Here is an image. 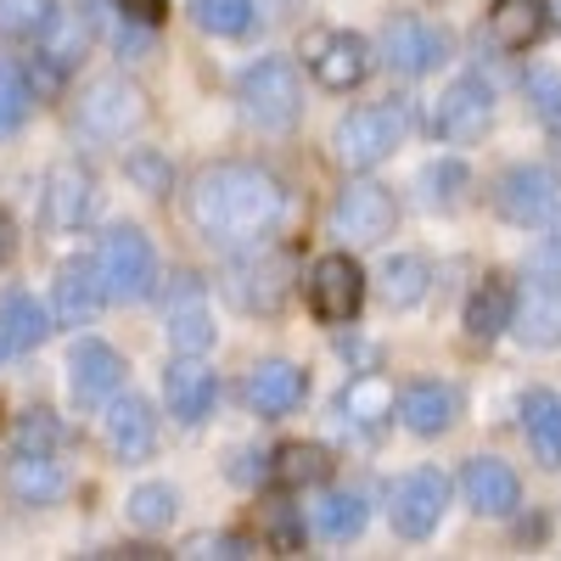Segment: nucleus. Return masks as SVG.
I'll list each match as a JSON object with an SVG mask.
<instances>
[{
    "instance_id": "obj_1",
    "label": "nucleus",
    "mask_w": 561,
    "mask_h": 561,
    "mask_svg": "<svg viewBox=\"0 0 561 561\" xmlns=\"http://www.w3.org/2000/svg\"><path fill=\"white\" fill-rule=\"evenodd\" d=\"M185 214L214 248H253L287 219V185L264 163H208L185 192Z\"/></svg>"
},
{
    "instance_id": "obj_2",
    "label": "nucleus",
    "mask_w": 561,
    "mask_h": 561,
    "mask_svg": "<svg viewBox=\"0 0 561 561\" xmlns=\"http://www.w3.org/2000/svg\"><path fill=\"white\" fill-rule=\"evenodd\" d=\"M96 275H102V293L113 304H140L152 287H158V259H152V242L140 237L135 225H113L102 248H96Z\"/></svg>"
},
{
    "instance_id": "obj_3",
    "label": "nucleus",
    "mask_w": 561,
    "mask_h": 561,
    "mask_svg": "<svg viewBox=\"0 0 561 561\" xmlns=\"http://www.w3.org/2000/svg\"><path fill=\"white\" fill-rule=\"evenodd\" d=\"M237 96H242V113L259 129H293L298 113H304V79L287 57H264L242 73Z\"/></svg>"
},
{
    "instance_id": "obj_4",
    "label": "nucleus",
    "mask_w": 561,
    "mask_h": 561,
    "mask_svg": "<svg viewBox=\"0 0 561 561\" xmlns=\"http://www.w3.org/2000/svg\"><path fill=\"white\" fill-rule=\"evenodd\" d=\"M225 293L237 298L248 314H275L280 304H287V293H293V259L280 248L253 242L237 264L225 270Z\"/></svg>"
},
{
    "instance_id": "obj_5",
    "label": "nucleus",
    "mask_w": 561,
    "mask_h": 561,
    "mask_svg": "<svg viewBox=\"0 0 561 561\" xmlns=\"http://www.w3.org/2000/svg\"><path fill=\"white\" fill-rule=\"evenodd\" d=\"M494 208H500L511 225H523V230L556 225V219H561V174L545 169V163L505 169L500 185H494Z\"/></svg>"
},
{
    "instance_id": "obj_6",
    "label": "nucleus",
    "mask_w": 561,
    "mask_h": 561,
    "mask_svg": "<svg viewBox=\"0 0 561 561\" xmlns=\"http://www.w3.org/2000/svg\"><path fill=\"white\" fill-rule=\"evenodd\" d=\"M399 140H404V113L399 107H359L337 124L332 147H337L343 169H377Z\"/></svg>"
},
{
    "instance_id": "obj_7",
    "label": "nucleus",
    "mask_w": 561,
    "mask_h": 561,
    "mask_svg": "<svg viewBox=\"0 0 561 561\" xmlns=\"http://www.w3.org/2000/svg\"><path fill=\"white\" fill-rule=\"evenodd\" d=\"M393 219H399V208L388 197V185L354 180L332 203V237H343L348 248H377L382 237H393Z\"/></svg>"
},
{
    "instance_id": "obj_8",
    "label": "nucleus",
    "mask_w": 561,
    "mask_h": 561,
    "mask_svg": "<svg viewBox=\"0 0 561 561\" xmlns=\"http://www.w3.org/2000/svg\"><path fill=\"white\" fill-rule=\"evenodd\" d=\"M140 118H147V96H140V84H129L124 73L96 79L79 96V129L96 135V140H124Z\"/></svg>"
},
{
    "instance_id": "obj_9",
    "label": "nucleus",
    "mask_w": 561,
    "mask_h": 561,
    "mask_svg": "<svg viewBox=\"0 0 561 561\" xmlns=\"http://www.w3.org/2000/svg\"><path fill=\"white\" fill-rule=\"evenodd\" d=\"M449 511V478L433 472V466H421V472L399 478L393 494H388V517L404 539H427Z\"/></svg>"
},
{
    "instance_id": "obj_10",
    "label": "nucleus",
    "mask_w": 561,
    "mask_h": 561,
    "mask_svg": "<svg viewBox=\"0 0 561 561\" xmlns=\"http://www.w3.org/2000/svg\"><path fill=\"white\" fill-rule=\"evenodd\" d=\"M309 309L325 320V325H343L365 309V270L348 259V253H325L314 259L309 270Z\"/></svg>"
},
{
    "instance_id": "obj_11",
    "label": "nucleus",
    "mask_w": 561,
    "mask_h": 561,
    "mask_svg": "<svg viewBox=\"0 0 561 561\" xmlns=\"http://www.w3.org/2000/svg\"><path fill=\"white\" fill-rule=\"evenodd\" d=\"M494 118V96H489V84L483 79H455L438 107H433V135L449 140V147H466V140H483Z\"/></svg>"
},
{
    "instance_id": "obj_12",
    "label": "nucleus",
    "mask_w": 561,
    "mask_h": 561,
    "mask_svg": "<svg viewBox=\"0 0 561 561\" xmlns=\"http://www.w3.org/2000/svg\"><path fill=\"white\" fill-rule=\"evenodd\" d=\"M449 57V34L427 18H393L382 28V62L399 68V73H433L438 62Z\"/></svg>"
},
{
    "instance_id": "obj_13",
    "label": "nucleus",
    "mask_w": 561,
    "mask_h": 561,
    "mask_svg": "<svg viewBox=\"0 0 561 561\" xmlns=\"http://www.w3.org/2000/svg\"><path fill=\"white\" fill-rule=\"evenodd\" d=\"M370 62H377V51H370L365 34H314L309 39V68L325 90H354L370 79Z\"/></svg>"
},
{
    "instance_id": "obj_14",
    "label": "nucleus",
    "mask_w": 561,
    "mask_h": 561,
    "mask_svg": "<svg viewBox=\"0 0 561 561\" xmlns=\"http://www.w3.org/2000/svg\"><path fill=\"white\" fill-rule=\"evenodd\" d=\"M163 325H169V343L180 354L214 348V314H208V293H203L197 275H174L169 304H163Z\"/></svg>"
},
{
    "instance_id": "obj_15",
    "label": "nucleus",
    "mask_w": 561,
    "mask_h": 561,
    "mask_svg": "<svg viewBox=\"0 0 561 561\" xmlns=\"http://www.w3.org/2000/svg\"><path fill=\"white\" fill-rule=\"evenodd\" d=\"M84 45H90V28H84L79 18L57 12L51 28L39 34V57H34V68H28V84L39 90V96L62 90V79H68V73L79 68V57H84Z\"/></svg>"
},
{
    "instance_id": "obj_16",
    "label": "nucleus",
    "mask_w": 561,
    "mask_h": 561,
    "mask_svg": "<svg viewBox=\"0 0 561 561\" xmlns=\"http://www.w3.org/2000/svg\"><path fill=\"white\" fill-rule=\"evenodd\" d=\"M460 494H466V505H472L478 517H511V511L523 505V483H517V472H511L505 460H494V455L466 460Z\"/></svg>"
},
{
    "instance_id": "obj_17",
    "label": "nucleus",
    "mask_w": 561,
    "mask_h": 561,
    "mask_svg": "<svg viewBox=\"0 0 561 561\" xmlns=\"http://www.w3.org/2000/svg\"><path fill=\"white\" fill-rule=\"evenodd\" d=\"M90 214H96V174L84 163H57L45 174V219L57 230H79Z\"/></svg>"
},
{
    "instance_id": "obj_18",
    "label": "nucleus",
    "mask_w": 561,
    "mask_h": 561,
    "mask_svg": "<svg viewBox=\"0 0 561 561\" xmlns=\"http://www.w3.org/2000/svg\"><path fill=\"white\" fill-rule=\"evenodd\" d=\"M68 388H73L79 404H107V399L124 388V359H118L107 343L84 337V343L68 354Z\"/></svg>"
},
{
    "instance_id": "obj_19",
    "label": "nucleus",
    "mask_w": 561,
    "mask_h": 561,
    "mask_svg": "<svg viewBox=\"0 0 561 561\" xmlns=\"http://www.w3.org/2000/svg\"><path fill=\"white\" fill-rule=\"evenodd\" d=\"M163 393H169V415L174 421H203L208 410H214V399H219V377L197 359V354H180L169 370H163Z\"/></svg>"
},
{
    "instance_id": "obj_20",
    "label": "nucleus",
    "mask_w": 561,
    "mask_h": 561,
    "mask_svg": "<svg viewBox=\"0 0 561 561\" xmlns=\"http://www.w3.org/2000/svg\"><path fill=\"white\" fill-rule=\"evenodd\" d=\"M511 332L528 348H561V280H528L517 293V314Z\"/></svg>"
},
{
    "instance_id": "obj_21",
    "label": "nucleus",
    "mask_w": 561,
    "mask_h": 561,
    "mask_svg": "<svg viewBox=\"0 0 561 561\" xmlns=\"http://www.w3.org/2000/svg\"><path fill=\"white\" fill-rule=\"evenodd\" d=\"M68 478H62V466H57V449H12L7 460V494L18 505H51L62 500Z\"/></svg>"
},
{
    "instance_id": "obj_22",
    "label": "nucleus",
    "mask_w": 561,
    "mask_h": 561,
    "mask_svg": "<svg viewBox=\"0 0 561 561\" xmlns=\"http://www.w3.org/2000/svg\"><path fill=\"white\" fill-rule=\"evenodd\" d=\"M107 449L118 460H147L158 449V415H152V404L140 393L113 399V410H107Z\"/></svg>"
},
{
    "instance_id": "obj_23",
    "label": "nucleus",
    "mask_w": 561,
    "mask_h": 561,
    "mask_svg": "<svg viewBox=\"0 0 561 561\" xmlns=\"http://www.w3.org/2000/svg\"><path fill=\"white\" fill-rule=\"evenodd\" d=\"M304 393H309V377H304L298 365H287V359H264L253 377H248V404H253L264 421L293 415V410L304 404Z\"/></svg>"
},
{
    "instance_id": "obj_24",
    "label": "nucleus",
    "mask_w": 561,
    "mask_h": 561,
    "mask_svg": "<svg viewBox=\"0 0 561 561\" xmlns=\"http://www.w3.org/2000/svg\"><path fill=\"white\" fill-rule=\"evenodd\" d=\"M455 415H460V393H455L449 382H415V388H404V399H399V421H404L415 438L449 433Z\"/></svg>"
},
{
    "instance_id": "obj_25",
    "label": "nucleus",
    "mask_w": 561,
    "mask_h": 561,
    "mask_svg": "<svg viewBox=\"0 0 561 561\" xmlns=\"http://www.w3.org/2000/svg\"><path fill=\"white\" fill-rule=\"evenodd\" d=\"M550 28V0H494L489 12V39L500 51H528Z\"/></svg>"
},
{
    "instance_id": "obj_26",
    "label": "nucleus",
    "mask_w": 561,
    "mask_h": 561,
    "mask_svg": "<svg viewBox=\"0 0 561 561\" xmlns=\"http://www.w3.org/2000/svg\"><path fill=\"white\" fill-rule=\"evenodd\" d=\"M337 415H343V427H365V433H377L382 421L393 415V388L377 377V370H359V377L343 388V399H337Z\"/></svg>"
},
{
    "instance_id": "obj_27",
    "label": "nucleus",
    "mask_w": 561,
    "mask_h": 561,
    "mask_svg": "<svg viewBox=\"0 0 561 561\" xmlns=\"http://www.w3.org/2000/svg\"><path fill=\"white\" fill-rule=\"evenodd\" d=\"M511 314H517V293H511V280L489 275L483 287L466 298V332H472L478 343H489V337L511 332Z\"/></svg>"
},
{
    "instance_id": "obj_28",
    "label": "nucleus",
    "mask_w": 561,
    "mask_h": 561,
    "mask_svg": "<svg viewBox=\"0 0 561 561\" xmlns=\"http://www.w3.org/2000/svg\"><path fill=\"white\" fill-rule=\"evenodd\" d=\"M102 275H96V259L90 264H62V275H57V320L62 325H84L90 314L102 309Z\"/></svg>"
},
{
    "instance_id": "obj_29",
    "label": "nucleus",
    "mask_w": 561,
    "mask_h": 561,
    "mask_svg": "<svg viewBox=\"0 0 561 561\" xmlns=\"http://www.w3.org/2000/svg\"><path fill=\"white\" fill-rule=\"evenodd\" d=\"M377 287H382L388 309H415L421 298H427V287H433V270H427L421 253H393L382 264V275H377Z\"/></svg>"
},
{
    "instance_id": "obj_30",
    "label": "nucleus",
    "mask_w": 561,
    "mask_h": 561,
    "mask_svg": "<svg viewBox=\"0 0 561 561\" xmlns=\"http://www.w3.org/2000/svg\"><path fill=\"white\" fill-rule=\"evenodd\" d=\"M45 309L28 298V293H7L0 298V343H7L12 354H34L39 343H45Z\"/></svg>"
},
{
    "instance_id": "obj_31",
    "label": "nucleus",
    "mask_w": 561,
    "mask_h": 561,
    "mask_svg": "<svg viewBox=\"0 0 561 561\" xmlns=\"http://www.w3.org/2000/svg\"><path fill=\"white\" fill-rule=\"evenodd\" d=\"M332 455H325L320 444H287V449H275L270 455V478L280 483V489H314V483H325L332 478Z\"/></svg>"
},
{
    "instance_id": "obj_32",
    "label": "nucleus",
    "mask_w": 561,
    "mask_h": 561,
    "mask_svg": "<svg viewBox=\"0 0 561 561\" xmlns=\"http://www.w3.org/2000/svg\"><path fill=\"white\" fill-rule=\"evenodd\" d=\"M523 433L545 466H561V393H528L523 399Z\"/></svg>"
},
{
    "instance_id": "obj_33",
    "label": "nucleus",
    "mask_w": 561,
    "mask_h": 561,
    "mask_svg": "<svg viewBox=\"0 0 561 561\" xmlns=\"http://www.w3.org/2000/svg\"><path fill=\"white\" fill-rule=\"evenodd\" d=\"M57 18V0H0V39H39Z\"/></svg>"
},
{
    "instance_id": "obj_34",
    "label": "nucleus",
    "mask_w": 561,
    "mask_h": 561,
    "mask_svg": "<svg viewBox=\"0 0 561 561\" xmlns=\"http://www.w3.org/2000/svg\"><path fill=\"white\" fill-rule=\"evenodd\" d=\"M259 539L275 550V556H298L304 550V517L287 505V500H270L259 511Z\"/></svg>"
},
{
    "instance_id": "obj_35",
    "label": "nucleus",
    "mask_w": 561,
    "mask_h": 561,
    "mask_svg": "<svg viewBox=\"0 0 561 561\" xmlns=\"http://www.w3.org/2000/svg\"><path fill=\"white\" fill-rule=\"evenodd\" d=\"M314 528L325 534V539H354L359 528H365V500L359 494H325L320 505H314Z\"/></svg>"
},
{
    "instance_id": "obj_36",
    "label": "nucleus",
    "mask_w": 561,
    "mask_h": 561,
    "mask_svg": "<svg viewBox=\"0 0 561 561\" xmlns=\"http://www.w3.org/2000/svg\"><path fill=\"white\" fill-rule=\"evenodd\" d=\"M192 18H197L203 34L230 39V34H248V23H253V0H197Z\"/></svg>"
},
{
    "instance_id": "obj_37",
    "label": "nucleus",
    "mask_w": 561,
    "mask_h": 561,
    "mask_svg": "<svg viewBox=\"0 0 561 561\" xmlns=\"http://www.w3.org/2000/svg\"><path fill=\"white\" fill-rule=\"evenodd\" d=\"M174 505H180V494H174L169 483H140V489L129 494V517H135L140 528H169V523H174Z\"/></svg>"
},
{
    "instance_id": "obj_38",
    "label": "nucleus",
    "mask_w": 561,
    "mask_h": 561,
    "mask_svg": "<svg viewBox=\"0 0 561 561\" xmlns=\"http://www.w3.org/2000/svg\"><path fill=\"white\" fill-rule=\"evenodd\" d=\"M523 90H528V107H534V118H539L550 135H561V73L534 68V73L523 79Z\"/></svg>"
},
{
    "instance_id": "obj_39",
    "label": "nucleus",
    "mask_w": 561,
    "mask_h": 561,
    "mask_svg": "<svg viewBox=\"0 0 561 561\" xmlns=\"http://www.w3.org/2000/svg\"><path fill=\"white\" fill-rule=\"evenodd\" d=\"M28 79L7 62V57H0V135H12L23 118H28Z\"/></svg>"
},
{
    "instance_id": "obj_40",
    "label": "nucleus",
    "mask_w": 561,
    "mask_h": 561,
    "mask_svg": "<svg viewBox=\"0 0 561 561\" xmlns=\"http://www.w3.org/2000/svg\"><path fill=\"white\" fill-rule=\"evenodd\" d=\"M421 192H427V203H455L460 192H466V169L460 163H433L427 174H421Z\"/></svg>"
},
{
    "instance_id": "obj_41",
    "label": "nucleus",
    "mask_w": 561,
    "mask_h": 561,
    "mask_svg": "<svg viewBox=\"0 0 561 561\" xmlns=\"http://www.w3.org/2000/svg\"><path fill=\"white\" fill-rule=\"evenodd\" d=\"M57 438H62V427L51 410H28L18 421V449H57Z\"/></svg>"
},
{
    "instance_id": "obj_42",
    "label": "nucleus",
    "mask_w": 561,
    "mask_h": 561,
    "mask_svg": "<svg viewBox=\"0 0 561 561\" xmlns=\"http://www.w3.org/2000/svg\"><path fill=\"white\" fill-rule=\"evenodd\" d=\"M259 545L248 539V534H214V539H192V550L185 556H219V561H242V556H253Z\"/></svg>"
},
{
    "instance_id": "obj_43",
    "label": "nucleus",
    "mask_w": 561,
    "mask_h": 561,
    "mask_svg": "<svg viewBox=\"0 0 561 561\" xmlns=\"http://www.w3.org/2000/svg\"><path fill=\"white\" fill-rule=\"evenodd\" d=\"M129 174L147 185V192H169V169H163V158H152V152H135V158H129Z\"/></svg>"
},
{
    "instance_id": "obj_44",
    "label": "nucleus",
    "mask_w": 561,
    "mask_h": 561,
    "mask_svg": "<svg viewBox=\"0 0 561 561\" xmlns=\"http://www.w3.org/2000/svg\"><path fill=\"white\" fill-rule=\"evenodd\" d=\"M113 7H118V18H129V23H147V28H158L163 23V0H113Z\"/></svg>"
},
{
    "instance_id": "obj_45",
    "label": "nucleus",
    "mask_w": 561,
    "mask_h": 561,
    "mask_svg": "<svg viewBox=\"0 0 561 561\" xmlns=\"http://www.w3.org/2000/svg\"><path fill=\"white\" fill-rule=\"evenodd\" d=\"M534 259H539L545 270H556V275H561V225H556V230H550V237L539 242V253H534Z\"/></svg>"
},
{
    "instance_id": "obj_46",
    "label": "nucleus",
    "mask_w": 561,
    "mask_h": 561,
    "mask_svg": "<svg viewBox=\"0 0 561 561\" xmlns=\"http://www.w3.org/2000/svg\"><path fill=\"white\" fill-rule=\"evenodd\" d=\"M12 253H18V225L7 219V208H0V264H12Z\"/></svg>"
},
{
    "instance_id": "obj_47",
    "label": "nucleus",
    "mask_w": 561,
    "mask_h": 561,
    "mask_svg": "<svg viewBox=\"0 0 561 561\" xmlns=\"http://www.w3.org/2000/svg\"><path fill=\"white\" fill-rule=\"evenodd\" d=\"M0 354H7V343H0Z\"/></svg>"
}]
</instances>
